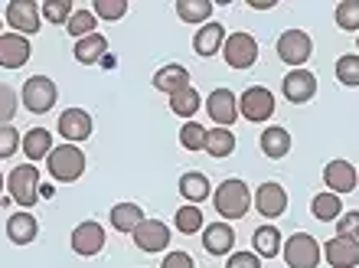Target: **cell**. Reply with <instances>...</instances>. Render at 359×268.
<instances>
[{"mask_svg":"<svg viewBox=\"0 0 359 268\" xmlns=\"http://www.w3.org/2000/svg\"><path fill=\"white\" fill-rule=\"evenodd\" d=\"M212 203H216V210L222 220H242L248 210H252V190L245 187V180H232L219 183L216 193H212Z\"/></svg>","mask_w":359,"mask_h":268,"instance_id":"obj_1","label":"cell"},{"mask_svg":"<svg viewBox=\"0 0 359 268\" xmlns=\"http://www.w3.org/2000/svg\"><path fill=\"white\" fill-rule=\"evenodd\" d=\"M49 177L59 183H76L86 173V154L79 151V144H59L46 157Z\"/></svg>","mask_w":359,"mask_h":268,"instance_id":"obj_2","label":"cell"},{"mask_svg":"<svg viewBox=\"0 0 359 268\" xmlns=\"http://www.w3.org/2000/svg\"><path fill=\"white\" fill-rule=\"evenodd\" d=\"M7 190H10V200L17 203V206L29 210V206L39 200V170H36V163H20V167H13L10 177H7Z\"/></svg>","mask_w":359,"mask_h":268,"instance_id":"obj_3","label":"cell"},{"mask_svg":"<svg viewBox=\"0 0 359 268\" xmlns=\"http://www.w3.org/2000/svg\"><path fill=\"white\" fill-rule=\"evenodd\" d=\"M284 262L291 268H317L323 262V246L311 232H294L291 239L284 242Z\"/></svg>","mask_w":359,"mask_h":268,"instance_id":"obj_4","label":"cell"},{"mask_svg":"<svg viewBox=\"0 0 359 268\" xmlns=\"http://www.w3.org/2000/svg\"><path fill=\"white\" fill-rule=\"evenodd\" d=\"M56 98H59V88L49 76H33L23 82V105L33 115H46L49 108L56 105Z\"/></svg>","mask_w":359,"mask_h":268,"instance_id":"obj_5","label":"cell"},{"mask_svg":"<svg viewBox=\"0 0 359 268\" xmlns=\"http://www.w3.org/2000/svg\"><path fill=\"white\" fill-rule=\"evenodd\" d=\"M313 53V39L304 33V29H284L281 36H278V56L281 62L294 69H304V62L311 59Z\"/></svg>","mask_w":359,"mask_h":268,"instance_id":"obj_6","label":"cell"},{"mask_svg":"<svg viewBox=\"0 0 359 268\" xmlns=\"http://www.w3.org/2000/svg\"><path fill=\"white\" fill-rule=\"evenodd\" d=\"M222 56L229 69H252L258 62V43L252 33H232L222 43Z\"/></svg>","mask_w":359,"mask_h":268,"instance_id":"obj_7","label":"cell"},{"mask_svg":"<svg viewBox=\"0 0 359 268\" xmlns=\"http://www.w3.org/2000/svg\"><path fill=\"white\" fill-rule=\"evenodd\" d=\"M238 115L245 121H268L274 115V95L268 92L265 86H252L238 95Z\"/></svg>","mask_w":359,"mask_h":268,"instance_id":"obj_8","label":"cell"},{"mask_svg":"<svg viewBox=\"0 0 359 268\" xmlns=\"http://www.w3.org/2000/svg\"><path fill=\"white\" fill-rule=\"evenodd\" d=\"M39 4L36 0H10L7 4V13H4V20H7V27H13V33H20V36H33L39 29Z\"/></svg>","mask_w":359,"mask_h":268,"instance_id":"obj_9","label":"cell"},{"mask_svg":"<svg viewBox=\"0 0 359 268\" xmlns=\"http://www.w3.org/2000/svg\"><path fill=\"white\" fill-rule=\"evenodd\" d=\"M206 112L216 128H232L238 121V98L232 95V88H216L206 95Z\"/></svg>","mask_w":359,"mask_h":268,"instance_id":"obj_10","label":"cell"},{"mask_svg":"<svg viewBox=\"0 0 359 268\" xmlns=\"http://www.w3.org/2000/svg\"><path fill=\"white\" fill-rule=\"evenodd\" d=\"M104 239H108V236H104L102 222L86 220L72 229V252L82 255V259H92V255H98V252L104 249Z\"/></svg>","mask_w":359,"mask_h":268,"instance_id":"obj_11","label":"cell"},{"mask_svg":"<svg viewBox=\"0 0 359 268\" xmlns=\"http://www.w3.org/2000/svg\"><path fill=\"white\" fill-rule=\"evenodd\" d=\"M131 239L141 252H163L170 246V226L161 220H144L141 226L131 232Z\"/></svg>","mask_w":359,"mask_h":268,"instance_id":"obj_12","label":"cell"},{"mask_svg":"<svg viewBox=\"0 0 359 268\" xmlns=\"http://www.w3.org/2000/svg\"><path fill=\"white\" fill-rule=\"evenodd\" d=\"M281 92L287 102H294V105H304V102H311L313 95H317V76L313 72H307V69H294V72H287L281 82Z\"/></svg>","mask_w":359,"mask_h":268,"instance_id":"obj_13","label":"cell"},{"mask_svg":"<svg viewBox=\"0 0 359 268\" xmlns=\"http://www.w3.org/2000/svg\"><path fill=\"white\" fill-rule=\"evenodd\" d=\"M59 134L66 138V144H79L92 138V115H88L86 108H66L62 115H59Z\"/></svg>","mask_w":359,"mask_h":268,"instance_id":"obj_14","label":"cell"},{"mask_svg":"<svg viewBox=\"0 0 359 268\" xmlns=\"http://www.w3.org/2000/svg\"><path fill=\"white\" fill-rule=\"evenodd\" d=\"M323 183H327V190L343 196V193H353L359 183V173L350 161H330L323 167Z\"/></svg>","mask_w":359,"mask_h":268,"instance_id":"obj_15","label":"cell"},{"mask_svg":"<svg viewBox=\"0 0 359 268\" xmlns=\"http://www.w3.org/2000/svg\"><path fill=\"white\" fill-rule=\"evenodd\" d=\"M252 200H255L258 213L268 216V220H278V216H284V210H287V193H284L281 183H274V180L262 183Z\"/></svg>","mask_w":359,"mask_h":268,"instance_id":"obj_16","label":"cell"},{"mask_svg":"<svg viewBox=\"0 0 359 268\" xmlns=\"http://www.w3.org/2000/svg\"><path fill=\"white\" fill-rule=\"evenodd\" d=\"M323 259L333 268H356L359 265V239H346V236H333L323 246Z\"/></svg>","mask_w":359,"mask_h":268,"instance_id":"obj_17","label":"cell"},{"mask_svg":"<svg viewBox=\"0 0 359 268\" xmlns=\"http://www.w3.org/2000/svg\"><path fill=\"white\" fill-rule=\"evenodd\" d=\"M29 39L20 33H4L0 36V66L4 69H20L29 62Z\"/></svg>","mask_w":359,"mask_h":268,"instance_id":"obj_18","label":"cell"},{"mask_svg":"<svg viewBox=\"0 0 359 268\" xmlns=\"http://www.w3.org/2000/svg\"><path fill=\"white\" fill-rule=\"evenodd\" d=\"M222 43H226V27L222 23H203V27L196 29V36H193V53L203 59L216 56V53H222Z\"/></svg>","mask_w":359,"mask_h":268,"instance_id":"obj_19","label":"cell"},{"mask_svg":"<svg viewBox=\"0 0 359 268\" xmlns=\"http://www.w3.org/2000/svg\"><path fill=\"white\" fill-rule=\"evenodd\" d=\"M232 246H236V232L229 222H209L206 232H203V249L209 255H232Z\"/></svg>","mask_w":359,"mask_h":268,"instance_id":"obj_20","label":"cell"},{"mask_svg":"<svg viewBox=\"0 0 359 268\" xmlns=\"http://www.w3.org/2000/svg\"><path fill=\"white\" fill-rule=\"evenodd\" d=\"M187 86H189V72L180 62H167V66H161L154 72V88L163 92V95H177L180 88H187Z\"/></svg>","mask_w":359,"mask_h":268,"instance_id":"obj_21","label":"cell"},{"mask_svg":"<svg viewBox=\"0 0 359 268\" xmlns=\"http://www.w3.org/2000/svg\"><path fill=\"white\" fill-rule=\"evenodd\" d=\"M36 232H39V222H36V216L27 210L13 213L7 220V239L13 242V246H29V242L36 239Z\"/></svg>","mask_w":359,"mask_h":268,"instance_id":"obj_22","label":"cell"},{"mask_svg":"<svg viewBox=\"0 0 359 268\" xmlns=\"http://www.w3.org/2000/svg\"><path fill=\"white\" fill-rule=\"evenodd\" d=\"M49 151H53V134H49V128H29V131L23 134V154L29 157V163L46 161Z\"/></svg>","mask_w":359,"mask_h":268,"instance_id":"obj_23","label":"cell"},{"mask_svg":"<svg viewBox=\"0 0 359 268\" xmlns=\"http://www.w3.org/2000/svg\"><path fill=\"white\" fill-rule=\"evenodd\" d=\"M212 193V187H209V180H206V173H199V170H189V173H183L180 177V196L187 203H203Z\"/></svg>","mask_w":359,"mask_h":268,"instance_id":"obj_24","label":"cell"},{"mask_svg":"<svg viewBox=\"0 0 359 268\" xmlns=\"http://www.w3.org/2000/svg\"><path fill=\"white\" fill-rule=\"evenodd\" d=\"M262 151H265V157H271V161L287 157V151H291V134L278 125L265 128V131H262Z\"/></svg>","mask_w":359,"mask_h":268,"instance_id":"obj_25","label":"cell"},{"mask_svg":"<svg viewBox=\"0 0 359 268\" xmlns=\"http://www.w3.org/2000/svg\"><path fill=\"white\" fill-rule=\"evenodd\" d=\"M144 222V210L137 203H118L111 206V226L118 232H134Z\"/></svg>","mask_w":359,"mask_h":268,"instance_id":"obj_26","label":"cell"},{"mask_svg":"<svg viewBox=\"0 0 359 268\" xmlns=\"http://www.w3.org/2000/svg\"><path fill=\"white\" fill-rule=\"evenodd\" d=\"M104 53H108V39H104L102 33H92V36H86V39H76V62H82V66L98 62Z\"/></svg>","mask_w":359,"mask_h":268,"instance_id":"obj_27","label":"cell"},{"mask_svg":"<svg viewBox=\"0 0 359 268\" xmlns=\"http://www.w3.org/2000/svg\"><path fill=\"white\" fill-rule=\"evenodd\" d=\"M203 151L209 157H229V154L236 151V134L229 131V128H209L206 131V147Z\"/></svg>","mask_w":359,"mask_h":268,"instance_id":"obj_28","label":"cell"},{"mask_svg":"<svg viewBox=\"0 0 359 268\" xmlns=\"http://www.w3.org/2000/svg\"><path fill=\"white\" fill-rule=\"evenodd\" d=\"M311 213L317 216L320 222H333V220H340L343 216V203H340V196L337 193H317L311 200Z\"/></svg>","mask_w":359,"mask_h":268,"instance_id":"obj_29","label":"cell"},{"mask_svg":"<svg viewBox=\"0 0 359 268\" xmlns=\"http://www.w3.org/2000/svg\"><path fill=\"white\" fill-rule=\"evenodd\" d=\"M252 249H255V255H262V259H274V255L281 252V232L274 229V226H262V229H255V236H252Z\"/></svg>","mask_w":359,"mask_h":268,"instance_id":"obj_30","label":"cell"},{"mask_svg":"<svg viewBox=\"0 0 359 268\" xmlns=\"http://www.w3.org/2000/svg\"><path fill=\"white\" fill-rule=\"evenodd\" d=\"M177 17L183 23H209L212 0H177Z\"/></svg>","mask_w":359,"mask_h":268,"instance_id":"obj_31","label":"cell"},{"mask_svg":"<svg viewBox=\"0 0 359 268\" xmlns=\"http://www.w3.org/2000/svg\"><path fill=\"white\" fill-rule=\"evenodd\" d=\"M199 108H203V98H199V92L193 86L180 88L177 95H170V112L180 118H193Z\"/></svg>","mask_w":359,"mask_h":268,"instance_id":"obj_32","label":"cell"},{"mask_svg":"<svg viewBox=\"0 0 359 268\" xmlns=\"http://www.w3.org/2000/svg\"><path fill=\"white\" fill-rule=\"evenodd\" d=\"M95 27H98V17H95L92 10H76L66 23V33L72 39H86V36H92V33H98Z\"/></svg>","mask_w":359,"mask_h":268,"instance_id":"obj_33","label":"cell"},{"mask_svg":"<svg viewBox=\"0 0 359 268\" xmlns=\"http://www.w3.org/2000/svg\"><path fill=\"white\" fill-rule=\"evenodd\" d=\"M177 229L183 232V236H193V232L203 229V210L199 206H193V203H187V206H180L177 210Z\"/></svg>","mask_w":359,"mask_h":268,"instance_id":"obj_34","label":"cell"},{"mask_svg":"<svg viewBox=\"0 0 359 268\" xmlns=\"http://www.w3.org/2000/svg\"><path fill=\"white\" fill-rule=\"evenodd\" d=\"M337 27L346 33H359V0H340L337 4Z\"/></svg>","mask_w":359,"mask_h":268,"instance_id":"obj_35","label":"cell"},{"mask_svg":"<svg viewBox=\"0 0 359 268\" xmlns=\"http://www.w3.org/2000/svg\"><path fill=\"white\" fill-rule=\"evenodd\" d=\"M180 144L187 151H203L206 147V128L199 125V121H187V125L180 128Z\"/></svg>","mask_w":359,"mask_h":268,"instance_id":"obj_36","label":"cell"},{"mask_svg":"<svg viewBox=\"0 0 359 268\" xmlns=\"http://www.w3.org/2000/svg\"><path fill=\"white\" fill-rule=\"evenodd\" d=\"M39 13H43L49 23H69V17L76 13V7H72V0H46V4L39 7Z\"/></svg>","mask_w":359,"mask_h":268,"instance_id":"obj_37","label":"cell"},{"mask_svg":"<svg viewBox=\"0 0 359 268\" xmlns=\"http://www.w3.org/2000/svg\"><path fill=\"white\" fill-rule=\"evenodd\" d=\"M337 79H340L343 86L356 88V86H359V56L346 53V56L337 59Z\"/></svg>","mask_w":359,"mask_h":268,"instance_id":"obj_38","label":"cell"},{"mask_svg":"<svg viewBox=\"0 0 359 268\" xmlns=\"http://www.w3.org/2000/svg\"><path fill=\"white\" fill-rule=\"evenodd\" d=\"M92 13L102 20H121L128 13V0H95Z\"/></svg>","mask_w":359,"mask_h":268,"instance_id":"obj_39","label":"cell"},{"mask_svg":"<svg viewBox=\"0 0 359 268\" xmlns=\"http://www.w3.org/2000/svg\"><path fill=\"white\" fill-rule=\"evenodd\" d=\"M20 147V131L13 125H0V161L13 157Z\"/></svg>","mask_w":359,"mask_h":268,"instance_id":"obj_40","label":"cell"},{"mask_svg":"<svg viewBox=\"0 0 359 268\" xmlns=\"http://www.w3.org/2000/svg\"><path fill=\"white\" fill-rule=\"evenodd\" d=\"M13 115H17V92L0 82V125H10Z\"/></svg>","mask_w":359,"mask_h":268,"instance_id":"obj_41","label":"cell"},{"mask_svg":"<svg viewBox=\"0 0 359 268\" xmlns=\"http://www.w3.org/2000/svg\"><path fill=\"white\" fill-rule=\"evenodd\" d=\"M337 236H346V239H359V210L343 213L337 220Z\"/></svg>","mask_w":359,"mask_h":268,"instance_id":"obj_42","label":"cell"},{"mask_svg":"<svg viewBox=\"0 0 359 268\" xmlns=\"http://www.w3.org/2000/svg\"><path fill=\"white\" fill-rule=\"evenodd\" d=\"M226 268H262V259H258L255 252H232Z\"/></svg>","mask_w":359,"mask_h":268,"instance_id":"obj_43","label":"cell"},{"mask_svg":"<svg viewBox=\"0 0 359 268\" xmlns=\"http://www.w3.org/2000/svg\"><path fill=\"white\" fill-rule=\"evenodd\" d=\"M161 268H193V259H189L187 252H170V255L161 262Z\"/></svg>","mask_w":359,"mask_h":268,"instance_id":"obj_44","label":"cell"},{"mask_svg":"<svg viewBox=\"0 0 359 268\" xmlns=\"http://www.w3.org/2000/svg\"><path fill=\"white\" fill-rule=\"evenodd\" d=\"M248 7H252V10H271L274 0H248Z\"/></svg>","mask_w":359,"mask_h":268,"instance_id":"obj_45","label":"cell"},{"mask_svg":"<svg viewBox=\"0 0 359 268\" xmlns=\"http://www.w3.org/2000/svg\"><path fill=\"white\" fill-rule=\"evenodd\" d=\"M39 196L53 200V196H56V187H53V183H39Z\"/></svg>","mask_w":359,"mask_h":268,"instance_id":"obj_46","label":"cell"},{"mask_svg":"<svg viewBox=\"0 0 359 268\" xmlns=\"http://www.w3.org/2000/svg\"><path fill=\"white\" fill-rule=\"evenodd\" d=\"M4 187H7V177H4V173H0V193H4Z\"/></svg>","mask_w":359,"mask_h":268,"instance_id":"obj_47","label":"cell"},{"mask_svg":"<svg viewBox=\"0 0 359 268\" xmlns=\"http://www.w3.org/2000/svg\"><path fill=\"white\" fill-rule=\"evenodd\" d=\"M0 36H4V20H0Z\"/></svg>","mask_w":359,"mask_h":268,"instance_id":"obj_48","label":"cell"},{"mask_svg":"<svg viewBox=\"0 0 359 268\" xmlns=\"http://www.w3.org/2000/svg\"><path fill=\"white\" fill-rule=\"evenodd\" d=\"M356 49H359V33H356Z\"/></svg>","mask_w":359,"mask_h":268,"instance_id":"obj_49","label":"cell"}]
</instances>
